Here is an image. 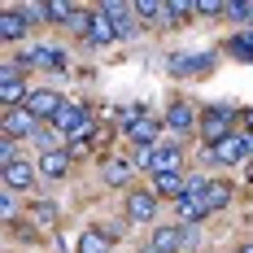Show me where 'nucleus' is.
<instances>
[{
	"instance_id": "4be33fe9",
	"label": "nucleus",
	"mask_w": 253,
	"mask_h": 253,
	"mask_svg": "<svg viewBox=\"0 0 253 253\" xmlns=\"http://www.w3.org/2000/svg\"><path fill=\"white\" fill-rule=\"evenodd\" d=\"M48 18H52V22H70L75 9H70V4H48Z\"/></svg>"
},
{
	"instance_id": "f3484780",
	"label": "nucleus",
	"mask_w": 253,
	"mask_h": 253,
	"mask_svg": "<svg viewBox=\"0 0 253 253\" xmlns=\"http://www.w3.org/2000/svg\"><path fill=\"white\" fill-rule=\"evenodd\" d=\"M79 253H109V240L101 231H83L79 236Z\"/></svg>"
},
{
	"instance_id": "f8f14e48",
	"label": "nucleus",
	"mask_w": 253,
	"mask_h": 253,
	"mask_svg": "<svg viewBox=\"0 0 253 253\" xmlns=\"http://www.w3.org/2000/svg\"><path fill=\"white\" fill-rule=\"evenodd\" d=\"M210 66H214V61L201 57V52H197V57H170V75H205Z\"/></svg>"
},
{
	"instance_id": "4468645a",
	"label": "nucleus",
	"mask_w": 253,
	"mask_h": 253,
	"mask_svg": "<svg viewBox=\"0 0 253 253\" xmlns=\"http://www.w3.org/2000/svg\"><path fill=\"white\" fill-rule=\"evenodd\" d=\"M114 35H118V26L109 22L105 13H96V18H92V26H87V40H92V44H109Z\"/></svg>"
},
{
	"instance_id": "6ab92c4d",
	"label": "nucleus",
	"mask_w": 253,
	"mask_h": 253,
	"mask_svg": "<svg viewBox=\"0 0 253 253\" xmlns=\"http://www.w3.org/2000/svg\"><path fill=\"white\" fill-rule=\"evenodd\" d=\"M126 179H131V162H109V166H105V183L118 188V183H126Z\"/></svg>"
},
{
	"instance_id": "423d86ee",
	"label": "nucleus",
	"mask_w": 253,
	"mask_h": 253,
	"mask_svg": "<svg viewBox=\"0 0 253 253\" xmlns=\"http://www.w3.org/2000/svg\"><path fill=\"white\" fill-rule=\"evenodd\" d=\"M83 123H87V114H83L75 101H66L61 109H57V118H52V126H57V131H66V135H75Z\"/></svg>"
},
{
	"instance_id": "5701e85b",
	"label": "nucleus",
	"mask_w": 253,
	"mask_h": 253,
	"mask_svg": "<svg viewBox=\"0 0 253 253\" xmlns=\"http://www.w3.org/2000/svg\"><path fill=\"white\" fill-rule=\"evenodd\" d=\"M192 9H197L201 18H214V13H223V4H218V0H201V4H192Z\"/></svg>"
},
{
	"instance_id": "a211bd4d",
	"label": "nucleus",
	"mask_w": 253,
	"mask_h": 253,
	"mask_svg": "<svg viewBox=\"0 0 253 253\" xmlns=\"http://www.w3.org/2000/svg\"><path fill=\"white\" fill-rule=\"evenodd\" d=\"M166 123H170V131H188V126H192V109H188V105H170Z\"/></svg>"
},
{
	"instance_id": "6e6552de",
	"label": "nucleus",
	"mask_w": 253,
	"mask_h": 253,
	"mask_svg": "<svg viewBox=\"0 0 253 253\" xmlns=\"http://www.w3.org/2000/svg\"><path fill=\"white\" fill-rule=\"evenodd\" d=\"M26 31H31V22H26L18 9H4L0 13V40H22Z\"/></svg>"
},
{
	"instance_id": "c85d7f7f",
	"label": "nucleus",
	"mask_w": 253,
	"mask_h": 253,
	"mask_svg": "<svg viewBox=\"0 0 253 253\" xmlns=\"http://www.w3.org/2000/svg\"><path fill=\"white\" fill-rule=\"evenodd\" d=\"M249 18H253V4H249Z\"/></svg>"
},
{
	"instance_id": "a878e982",
	"label": "nucleus",
	"mask_w": 253,
	"mask_h": 253,
	"mask_svg": "<svg viewBox=\"0 0 253 253\" xmlns=\"http://www.w3.org/2000/svg\"><path fill=\"white\" fill-rule=\"evenodd\" d=\"M118 26V35H135V22H131V18H123V22H114Z\"/></svg>"
},
{
	"instance_id": "39448f33",
	"label": "nucleus",
	"mask_w": 253,
	"mask_h": 253,
	"mask_svg": "<svg viewBox=\"0 0 253 253\" xmlns=\"http://www.w3.org/2000/svg\"><path fill=\"white\" fill-rule=\"evenodd\" d=\"M22 66H44V70H66V57L57 48H26Z\"/></svg>"
},
{
	"instance_id": "412c9836",
	"label": "nucleus",
	"mask_w": 253,
	"mask_h": 253,
	"mask_svg": "<svg viewBox=\"0 0 253 253\" xmlns=\"http://www.w3.org/2000/svg\"><path fill=\"white\" fill-rule=\"evenodd\" d=\"M135 13H140V18H166V4H153V0H144V4H135Z\"/></svg>"
},
{
	"instance_id": "2eb2a0df",
	"label": "nucleus",
	"mask_w": 253,
	"mask_h": 253,
	"mask_svg": "<svg viewBox=\"0 0 253 253\" xmlns=\"http://www.w3.org/2000/svg\"><path fill=\"white\" fill-rule=\"evenodd\" d=\"M31 179H35L31 162H13V166H4V183H9V188H31Z\"/></svg>"
},
{
	"instance_id": "f03ea898",
	"label": "nucleus",
	"mask_w": 253,
	"mask_h": 253,
	"mask_svg": "<svg viewBox=\"0 0 253 253\" xmlns=\"http://www.w3.org/2000/svg\"><path fill=\"white\" fill-rule=\"evenodd\" d=\"M35 114L26 109V105H18V109H4V140H18V135H31L35 131Z\"/></svg>"
},
{
	"instance_id": "393cba45",
	"label": "nucleus",
	"mask_w": 253,
	"mask_h": 253,
	"mask_svg": "<svg viewBox=\"0 0 253 253\" xmlns=\"http://www.w3.org/2000/svg\"><path fill=\"white\" fill-rule=\"evenodd\" d=\"M135 166H149L153 170V149H135Z\"/></svg>"
},
{
	"instance_id": "aec40b11",
	"label": "nucleus",
	"mask_w": 253,
	"mask_h": 253,
	"mask_svg": "<svg viewBox=\"0 0 253 253\" xmlns=\"http://www.w3.org/2000/svg\"><path fill=\"white\" fill-rule=\"evenodd\" d=\"M157 192H162V197H183V183H179V175H157Z\"/></svg>"
},
{
	"instance_id": "bb28decb",
	"label": "nucleus",
	"mask_w": 253,
	"mask_h": 253,
	"mask_svg": "<svg viewBox=\"0 0 253 253\" xmlns=\"http://www.w3.org/2000/svg\"><path fill=\"white\" fill-rule=\"evenodd\" d=\"M140 253H162V249H157V245H149V249H140Z\"/></svg>"
},
{
	"instance_id": "ddd939ff",
	"label": "nucleus",
	"mask_w": 253,
	"mask_h": 253,
	"mask_svg": "<svg viewBox=\"0 0 253 253\" xmlns=\"http://www.w3.org/2000/svg\"><path fill=\"white\" fill-rule=\"evenodd\" d=\"M126 135H131L135 149H153V140H157V123H153V118H140L135 126H126Z\"/></svg>"
},
{
	"instance_id": "cd10ccee",
	"label": "nucleus",
	"mask_w": 253,
	"mask_h": 253,
	"mask_svg": "<svg viewBox=\"0 0 253 253\" xmlns=\"http://www.w3.org/2000/svg\"><path fill=\"white\" fill-rule=\"evenodd\" d=\"M240 253H253V245H240Z\"/></svg>"
},
{
	"instance_id": "9d476101",
	"label": "nucleus",
	"mask_w": 253,
	"mask_h": 253,
	"mask_svg": "<svg viewBox=\"0 0 253 253\" xmlns=\"http://www.w3.org/2000/svg\"><path fill=\"white\" fill-rule=\"evenodd\" d=\"M35 170H44L48 179H61L66 170H70V153H61V149H48L44 157H40V166Z\"/></svg>"
},
{
	"instance_id": "9b49d317",
	"label": "nucleus",
	"mask_w": 253,
	"mask_h": 253,
	"mask_svg": "<svg viewBox=\"0 0 253 253\" xmlns=\"http://www.w3.org/2000/svg\"><path fill=\"white\" fill-rule=\"evenodd\" d=\"M126 214H131L135 223H149L153 214H157V205H153L149 192H131V197H126Z\"/></svg>"
},
{
	"instance_id": "20e7f679",
	"label": "nucleus",
	"mask_w": 253,
	"mask_h": 253,
	"mask_svg": "<svg viewBox=\"0 0 253 253\" xmlns=\"http://www.w3.org/2000/svg\"><path fill=\"white\" fill-rule=\"evenodd\" d=\"M249 153H253V135H227L223 144H214L218 162H245Z\"/></svg>"
},
{
	"instance_id": "dca6fc26",
	"label": "nucleus",
	"mask_w": 253,
	"mask_h": 253,
	"mask_svg": "<svg viewBox=\"0 0 253 253\" xmlns=\"http://www.w3.org/2000/svg\"><path fill=\"white\" fill-rule=\"evenodd\" d=\"M31 218H35L40 227H57V218H61V210H57L52 201H35V205H31Z\"/></svg>"
},
{
	"instance_id": "0eeeda50",
	"label": "nucleus",
	"mask_w": 253,
	"mask_h": 253,
	"mask_svg": "<svg viewBox=\"0 0 253 253\" xmlns=\"http://www.w3.org/2000/svg\"><path fill=\"white\" fill-rule=\"evenodd\" d=\"M153 245H157L162 253H179L183 245H188V231L183 227H157L153 231Z\"/></svg>"
},
{
	"instance_id": "f257e3e1",
	"label": "nucleus",
	"mask_w": 253,
	"mask_h": 253,
	"mask_svg": "<svg viewBox=\"0 0 253 253\" xmlns=\"http://www.w3.org/2000/svg\"><path fill=\"white\" fill-rule=\"evenodd\" d=\"M231 123H236V114H231V109H205V118H201L205 140H210V144H223L227 135H236Z\"/></svg>"
},
{
	"instance_id": "b1692460",
	"label": "nucleus",
	"mask_w": 253,
	"mask_h": 253,
	"mask_svg": "<svg viewBox=\"0 0 253 253\" xmlns=\"http://www.w3.org/2000/svg\"><path fill=\"white\" fill-rule=\"evenodd\" d=\"M18 66H22V61H4V66H0V83H4V79H18Z\"/></svg>"
},
{
	"instance_id": "7ed1b4c3",
	"label": "nucleus",
	"mask_w": 253,
	"mask_h": 253,
	"mask_svg": "<svg viewBox=\"0 0 253 253\" xmlns=\"http://www.w3.org/2000/svg\"><path fill=\"white\" fill-rule=\"evenodd\" d=\"M61 96H57V92H48V87H40V92H31V96H26V109H31V114H35V118H57V109H61Z\"/></svg>"
},
{
	"instance_id": "1a4fd4ad",
	"label": "nucleus",
	"mask_w": 253,
	"mask_h": 253,
	"mask_svg": "<svg viewBox=\"0 0 253 253\" xmlns=\"http://www.w3.org/2000/svg\"><path fill=\"white\" fill-rule=\"evenodd\" d=\"M201 201H205V210H223V205L231 201V183H223V179H210L201 188Z\"/></svg>"
}]
</instances>
